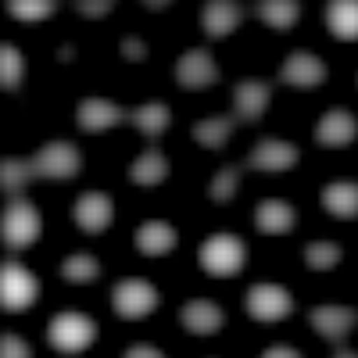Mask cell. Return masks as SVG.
<instances>
[{"mask_svg":"<svg viewBox=\"0 0 358 358\" xmlns=\"http://www.w3.org/2000/svg\"><path fill=\"white\" fill-rule=\"evenodd\" d=\"M297 147L287 143V140H276V136H265L255 143V151L244 158V169L248 172H287L297 165Z\"/></svg>","mask_w":358,"mask_h":358,"instance_id":"obj_8","label":"cell"},{"mask_svg":"<svg viewBox=\"0 0 358 358\" xmlns=\"http://www.w3.org/2000/svg\"><path fill=\"white\" fill-rule=\"evenodd\" d=\"M268 101H273V86L265 79H241L233 86V108H236V122H258L265 115Z\"/></svg>","mask_w":358,"mask_h":358,"instance_id":"obj_12","label":"cell"},{"mask_svg":"<svg viewBox=\"0 0 358 358\" xmlns=\"http://www.w3.org/2000/svg\"><path fill=\"white\" fill-rule=\"evenodd\" d=\"M233 126H236V118L233 115H215V118H201V122H194V140L201 147H226V140L233 136Z\"/></svg>","mask_w":358,"mask_h":358,"instance_id":"obj_25","label":"cell"},{"mask_svg":"<svg viewBox=\"0 0 358 358\" xmlns=\"http://www.w3.org/2000/svg\"><path fill=\"white\" fill-rule=\"evenodd\" d=\"M158 290L140 280V276H129V280H118L115 290H111V308L122 315V319H143L158 308Z\"/></svg>","mask_w":358,"mask_h":358,"instance_id":"obj_5","label":"cell"},{"mask_svg":"<svg viewBox=\"0 0 358 358\" xmlns=\"http://www.w3.org/2000/svg\"><path fill=\"white\" fill-rule=\"evenodd\" d=\"M201 22H204V33L212 40H219V36H229L244 22V8L233 4V0H208L201 11Z\"/></svg>","mask_w":358,"mask_h":358,"instance_id":"obj_17","label":"cell"},{"mask_svg":"<svg viewBox=\"0 0 358 358\" xmlns=\"http://www.w3.org/2000/svg\"><path fill=\"white\" fill-rule=\"evenodd\" d=\"M129 122H133L147 140H158V136L169 129V122H172V111H169V104H162V101H147V104H140V108L129 111Z\"/></svg>","mask_w":358,"mask_h":358,"instance_id":"obj_21","label":"cell"},{"mask_svg":"<svg viewBox=\"0 0 358 358\" xmlns=\"http://www.w3.org/2000/svg\"><path fill=\"white\" fill-rule=\"evenodd\" d=\"M255 226H258V233H268V236L290 233L294 229V208L280 197H265L255 208Z\"/></svg>","mask_w":358,"mask_h":358,"instance_id":"obj_19","label":"cell"},{"mask_svg":"<svg viewBox=\"0 0 358 358\" xmlns=\"http://www.w3.org/2000/svg\"><path fill=\"white\" fill-rule=\"evenodd\" d=\"M258 15L273 29H290L297 18H301V4H297V0H262Z\"/></svg>","mask_w":358,"mask_h":358,"instance_id":"obj_26","label":"cell"},{"mask_svg":"<svg viewBox=\"0 0 358 358\" xmlns=\"http://www.w3.org/2000/svg\"><path fill=\"white\" fill-rule=\"evenodd\" d=\"M244 162H236V165H222L215 176H212V187H208V197H212L215 204H226L233 201L236 187H241V176H244Z\"/></svg>","mask_w":358,"mask_h":358,"instance_id":"obj_27","label":"cell"},{"mask_svg":"<svg viewBox=\"0 0 358 358\" xmlns=\"http://www.w3.org/2000/svg\"><path fill=\"white\" fill-rule=\"evenodd\" d=\"M319 201L334 219H358V183L355 179H337V183L322 187Z\"/></svg>","mask_w":358,"mask_h":358,"instance_id":"obj_18","label":"cell"},{"mask_svg":"<svg viewBox=\"0 0 358 358\" xmlns=\"http://www.w3.org/2000/svg\"><path fill=\"white\" fill-rule=\"evenodd\" d=\"M36 294H40V283L29 268L18 262H4V268H0V308L25 312V308H33Z\"/></svg>","mask_w":358,"mask_h":358,"instance_id":"obj_4","label":"cell"},{"mask_svg":"<svg viewBox=\"0 0 358 358\" xmlns=\"http://www.w3.org/2000/svg\"><path fill=\"white\" fill-rule=\"evenodd\" d=\"M22 72H25L22 50H18L15 43H4V47H0V86L15 90V86L22 83Z\"/></svg>","mask_w":358,"mask_h":358,"instance_id":"obj_29","label":"cell"},{"mask_svg":"<svg viewBox=\"0 0 358 358\" xmlns=\"http://www.w3.org/2000/svg\"><path fill=\"white\" fill-rule=\"evenodd\" d=\"M62 276L69 283H94L101 276V262L94 255H69L62 262Z\"/></svg>","mask_w":358,"mask_h":358,"instance_id":"obj_28","label":"cell"},{"mask_svg":"<svg viewBox=\"0 0 358 358\" xmlns=\"http://www.w3.org/2000/svg\"><path fill=\"white\" fill-rule=\"evenodd\" d=\"M111 8H115L111 0H101V4H90V0H76V11H79L83 18H104Z\"/></svg>","mask_w":358,"mask_h":358,"instance_id":"obj_33","label":"cell"},{"mask_svg":"<svg viewBox=\"0 0 358 358\" xmlns=\"http://www.w3.org/2000/svg\"><path fill=\"white\" fill-rule=\"evenodd\" d=\"M244 305H248V315L258 322H280L294 312L290 294L280 283H255L244 297Z\"/></svg>","mask_w":358,"mask_h":358,"instance_id":"obj_7","label":"cell"},{"mask_svg":"<svg viewBox=\"0 0 358 358\" xmlns=\"http://www.w3.org/2000/svg\"><path fill=\"white\" fill-rule=\"evenodd\" d=\"M129 179L136 187H158L169 179V158L158 151V147H151V151H143L133 165H129Z\"/></svg>","mask_w":358,"mask_h":358,"instance_id":"obj_22","label":"cell"},{"mask_svg":"<svg viewBox=\"0 0 358 358\" xmlns=\"http://www.w3.org/2000/svg\"><path fill=\"white\" fill-rule=\"evenodd\" d=\"M197 262L208 276H236L244 268L248 262V248L241 236H233V233H215V236H208V241L201 244L197 251Z\"/></svg>","mask_w":358,"mask_h":358,"instance_id":"obj_1","label":"cell"},{"mask_svg":"<svg viewBox=\"0 0 358 358\" xmlns=\"http://www.w3.org/2000/svg\"><path fill=\"white\" fill-rule=\"evenodd\" d=\"M326 25L341 40H358V0H334V4H326Z\"/></svg>","mask_w":358,"mask_h":358,"instance_id":"obj_24","label":"cell"},{"mask_svg":"<svg viewBox=\"0 0 358 358\" xmlns=\"http://www.w3.org/2000/svg\"><path fill=\"white\" fill-rule=\"evenodd\" d=\"M341 258H344V251H341V244H334V241H312V244L305 248V262H308L312 268H319V273L334 268Z\"/></svg>","mask_w":358,"mask_h":358,"instance_id":"obj_31","label":"cell"},{"mask_svg":"<svg viewBox=\"0 0 358 358\" xmlns=\"http://www.w3.org/2000/svg\"><path fill=\"white\" fill-rule=\"evenodd\" d=\"M334 358H358V351H344V348H341V351H337Z\"/></svg>","mask_w":358,"mask_h":358,"instance_id":"obj_38","label":"cell"},{"mask_svg":"<svg viewBox=\"0 0 358 358\" xmlns=\"http://www.w3.org/2000/svg\"><path fill=\"white\" fill-rule=\"evenodd\" d=\"M136 248H140V255H147V258L169 255V251L176 248V229H172L169 222H162V219L143 222V226L136 229Z\"/></svg>","mask_w":358,"mask_h":358,"instance_id":"obj_20","label":"cell"},{"mask_svg":"<svg viewBox=\"0 0 358 358\" xmlns=\"http://www.w3.org/2000/svg\"><path fill=\"white\" fill-rule=\"evenodd\" d=\"M122 358H165V355H162L158 348H151V344H133Z\"/></svg>","mask_w":358,"mask_h":358,"instance_id":"obj_35","label":"cell"},{"mask_svg":"<svg viewBox=\"0 0 358 358\" xmlns=\"http://www.w3.org/2000/svg\"><path fill=\"white\" fill-rule=\"evenodd\" d=\"M308 322L319 337H326L330 344H344L351 337V330L358 326V308L348 305H319L308 312Z\"/></svg>","mask_w":358,"mask_h":358,"instance_id":"obj_9","label":"cell"},{"mask_svg":"<svg viewBox=\"0 0 358 358\" xmlns=\"http://www.w3.org/2000/svg\"><path fill=\"white\" fill-rule=\"evenodd\" d=\"M57 57H62V62H72V57H76V47H62V50H57Z\"/></svg>","mask_w":358,"mask_h":358,"instance_id":"obj_37","label":"cell"},{"mask_svg":"<svg viewBox=\"0 0 358 358\" xmlns=\"http://www.w3.org/2000/svg\"><path fill=\"white\" fill-rule=\"evenodd\" d=\"M322 79H326V65L319 62L315 54H308V50H294L287 62H283V69H280V83H287V86L312 90Z\"/></svg>","mask_w":358,"mask_h":358,"instance_id":"obj_15","label":"cell"},{"mask_svg":"<svg viewBox=\"0 0 358 358\" xmlns=\"http://www.w3.org/2000/svg\"><path fill=\"white\" fill-rule=\"evenodd\" d=\"M262 358H301V351H294V348H287V344H276V348L262 351Z\"/></svg>","mask_w":358,"mask_h":358,"instance_id":"obj_36","label":"cell"},{"mask_svg":"<svg viewBox=\"0 0 358 358\" xmlns=\"http://www.w3.org/2000/svg\"><path fill=\"white\" fill-rule=\"evenodd\" d=\"M179 322H183V330H190L194 337H212L222 330V308L215 301H208V297H194V301H187L183 308H179Z\"/></svg>","mask_w":358,"mask_h":358,"instance_id":"obj_13","label":"cell"},{"mask_svg":"<svg viewBox=\"0 0 358 358\" xmlns=\"http://www.w3.org/2000/svg\"><path fill=\"white\" fill-rule=\"evenodd\" d=\"M47 341H50L54 351H62V355H79V351H86L90 344L97 341V322L90 315H83V312H62V315L50 319Z\"/></svg>","mask_w":358,"mask_h":358,"instance_id":"obj_2","label":"cell"},{"mask_svg":"<svg viewBox=\"0 0 358 358\" xmlns=\"http://www.w3.org/2000/svg\"><path fill=\"white\" fill-rule=\"evenodd\" d=\"M0 358H33V351L18 334H4L0 337Z\"/></svg>","mask_w":358,"mask_h":358,"instance_id":"obj_32","label":"cell"},{"mask_svg":"<svg viewBox=\"0 0 358 358\" xmlns=\"http://www.w3.org/2000/svg\"><path fill=\"white\" fill-rule=\"evenodd\" d=\"M176 83L183 90H204V86L219 83V65L212 62V54L204 47H194L176 62Z\"/></svg>","mask_w":358,"mask_h":358,"instance_id":"obj_11","label":"cell"},{"mask_svg":"<svg viewBox=\"0 0 358 358\" xmlns=\"http://www.w3.org/2000/svg\"><path fill=\"white\" fill-rule=\"evenodd\" d=\"M33 179H36L33 158H4V162H0V187H4V194H8L11 201L22 197Z\"/></svg>","mask_w":358,"mask_h":358,"instance_id":"obj_23","label":"cell"},{"mask_svg":"<svg viewBox=\"0 0 358 358\" xmlns=\"http://www.w3.org/2000/svg\"><path fill=\"white\" fill-rule=\"evenodd\" d=\"M126 118H129V111L118 108V104L108 101V97H86V101H79V108H76V122H79L83 133H108L111 126L126 122Z\"/></svg>","mask_w":358,"mask_h":358,"instance_id":"obj_10","label":"cell"},{"mask_svg":"<svg viewBox=\"0 0 358 358\" xmlns=\"http://www.w3.org/2000/svg\"><path fill=\"white\" fill-rule=\"evenodd\" d=\"M72 215H76V226H79L83 233H101V229H108V226H111L115 204H111V197H108V194L90 190V194H83V197L76 201Z\"/></svg>","mask_w":358,"mask_h":358,"instance_id":"obj_14","label":"cell"},{"mask_svg":"<svg viewBox=\"0 0 358 358\" xmlns=\"http://www.w3.org/2000/svg\"><path fill=\"white\" fill-rule=\"evenodd\" d=\"M122 57H126V62H143L147 47H143L136 36H126V40H122Z\"/></svg>","mask_w":358,"mask_h":358,"instance_id":"obj_34","label":"cell"},{"mask_svg":"<svg viewBox=\"0 0 358 358\" xmlns=\"http://www.w3.org/2000/svg\"><path fill=\"white\" fill-rule=\"evenodd\" d=\"M355 136H358V122L344 108H330L315 126V143H322V147H348Z\"/></svg>","mask_w":358,"mask_h":358,"instance_id":"obj_16","label":"cell"},{"mask_svg":"<svg viewBox=\"0 0 358 358\" xmlns=\"http://www.w3.org/2000/svg\"><path fill=\"white\" fill-rule=\"evenodd\" d=\"M57 11L54 0H8V15L18 22H43Z\"/></svg>","mask_w":358,"mask_h":358,"instance_id":"obj_30","label":"cell"},{"mask_svg":"<svg viewBox=\"0 0 358 358\" xmlns=\"http://www.w3.org/2000/svg\"><path fill=\"white\" fill-rule=\"evenodd\" d=\"M33 169L43 179H72L83 169V155H79V147L69 143V140H50L33 155Z\"/></svg>","mask_w":358,"mask_h":358,"instance_id":"obj_6","label":"cell"},{"mask_svg":"<svg viewBox=\"0 0 358 358\" xmlns=\"http://www.w3.org/2000/svg\"><path fill=\"white\" fill-rule=\"evenodd\" d=\"M0 236H4L8 251H25L29 244L40 236V215L36 208L29 204L25 197H15L4 208V219H0Z\"/></svg>","mask_w":358,"mask_h":358,"instance_id":"obj_3","label":"cell"}]
</instances>
